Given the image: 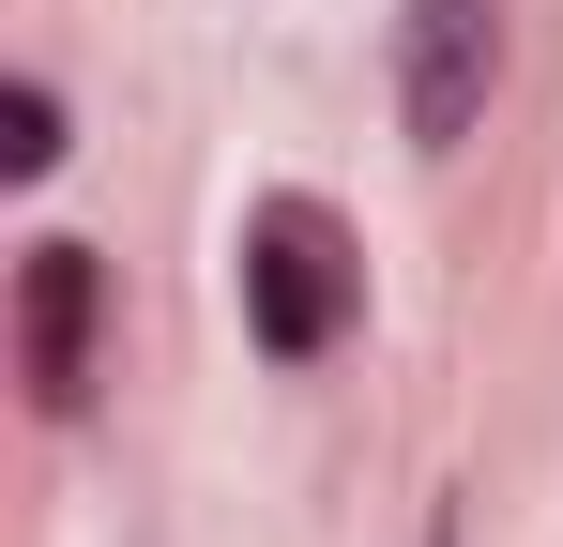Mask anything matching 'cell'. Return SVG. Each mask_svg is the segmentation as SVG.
Masks as SVG:
<instances>
[{"mask_svg":"<svg viewBox=\"0 0 563 547\" xmlns=\"http://www.w3.org/2000/svg\"><path fill=\"white\" fill-rule=\"evenodd\" d=\"M15 350H31V395H46V411H92V380H107V259L92 244H31V274H15Z\"/></svg>","mask_w":563,"mask_h":547,"instance_id":"3","label":"cell"},{"mask_svg":"<svg viewBox=\"0 0 563 547\" xmlns=\"http://www.w3.org/2000/svg\"><path fill=\"white\" fill-rule=\"evenodd\" d=\"M503 91V0H396V137L472 153Z\"/></svg>","mask_w":563,"mask_h":547,"instance_id":"2","label":"cell"},{"mask_svg":"<svg viewBox=\"0 0 563 547\" xmlns=\"http://www.w3.org/2000/svg\"><path fill=\"white\" fill-rule=\"evenodd\" d=\"M427 547H457V517H427Z\"/></svg>","mask_w":563,"mask_h":547,"instance_id":"5","label":"cell"},{"mask_svg":"<svg viewBox=\"0 0 563 547\" xmlns=\"http://www.w3.org/2000/svg\"><path fill=\"white\" fill-rule=\"evenodd\" d=\"M0 168H15V182H46V168H62V91H46V77H15V91H0Z\"/></svg>","mask_w":563,"mask_h":547,"instance_id":"4","label":"cell"},{"mask_svg":"<svg viewBox=\"0 0 563 547\" xmlns=\"http://www.w3.org/2000/svg\"><path fill=\"white\" fill-rule=\"evenodd\" d=\"M351 304H366V259H351V228L320 213V198H260L244 213V335L275 365H320L351 335Z\"/></svg>","mask_w":563,"mask_h":547,"instance_id":"1","label":"cell"}]
</instances>
